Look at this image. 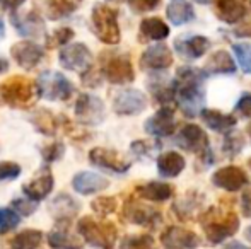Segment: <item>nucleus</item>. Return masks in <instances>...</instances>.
<instances>
[{
	"mask_svg": "<svg viewBox=\"0 0 251 249\" xmlns=\"http://www.w3.org/2000/svg\"><path fill=\"white\" fill-rule=\"evenodd\" d=\"M205 77H207L205 70L193 68V67H179L176 72V99L181 111L188 118L197 116L203 111L201 108L205 104Z\"/></svg>",
	"mask_w": 251,
	"mask_h": 249,
	"instance_id": "f257e3e1",
	"label": "nucleus"
},
{
	"mask_svg": "<svg viewBox=\"0 0 251 249\" xmlns=\"http://www.w3.org/2000/svg\"><path fill=\"white\" fill-rule=\"evenodd\" d=\"M75 118L80 125H100L106 118L104 103L94 94H80L75 103Z\"/></svg>",
	"mask_w": 251,
	"mask_h": 249,
	"instance_id": "9b49d317",
	"label": "nucleus"
},
{
	"mask_svg": "<svg viewBox=\"0 0 251 249\" xmlns=\"http://www.w3.org/2000/svg\"><path fill=\"white\" fill-rule=\"evenodd\" d=\"M250 7H251V0H250Z\"/></svg>",
	"mask_w": 251,
	"mask_h": 249,
	"instance_id": "bf43d9fd",
	"label": "nucleus"
},
{
	"mask_svg": "<svg viewBox=\"0 0 251 249\" xmlns=\"http://www.w3.org/2000/svg\"><path fill=\"white\" fill-rule=\"evenodd\" d=\"M245 237H246V241H248V243L251 244V226L245 230Z\"/></svg>",
	"mask_w": 251,
	"mask_h": 249,
	"instance_id": "5fc2aeb1",
	"label": "nucleus"
},
{
	"mask_svg": "<svg viewBox=\"0 0 251 249\" xmlns=\"http://www.w3.org/2000/svg\"><path fill=\"white\" fill-rule=\"evenodd\" d=\"M72 186L80 195H94V193H100L108 188L109 181L104 176H101V174L82 171V173H77L74 176Z\"/></svg>",
	"mask_w": 251,
	"mask_h": 249,
	"instance_id": "5701e85b",
	"label": "nucleus"
},
{
	"mask_svg": "<svg viewBox=\"0 0 251 249\" xmlns=\"http://www.w3.org/2000/svg\"><path fill=\"white\" fill-rule=\"evenodd\" d=\"M176 130L175 111L171 106H162L146 121V132L152 136H169Z\"/></svg>",
	"mask_w": 251,
	"mask_h": 249,
	"instance_id": "a211bd4d",
	"label": "nucleus"
},
{
	"mask_svg": "<svg viewBox=\"0 0 251 249\" xmlns=\"http://www.w3.org/2000/svg\"><path fill=\"white\" fill-rule=\"evenodd\" d=\"M250 0H217L215 16L226 24H236L248 14Z\"/></svg>",
	"mask_w": 251,
	"mask_h": 249,
	"instance_id": "412c9836",
	"label": "nucleus"
},
{
	"mask_svg": "<svg viewBox=\"0 0 251 249\" xmlns=\"http://www.w3.org/2000/svg\"><path fill=\"white\" fill-rule=\"evenodd\" d=\"M21 174V166L16 162H0V181H10L16 180L17 176Z\"/></svg>",
	"mask_w": 251,
	"mask_h": 249,
	"instance_id": "37998d69",
	"label": "nucleus"
},
{
	"mask_svg": "<svg viewBox=\"0 0 251 249\" xmlns=\"http://www.w3.org/2000/svg\"><path fill=\"white\" fill-rule=\"evenodd\" d=\"M175 48L181 57L188 60H199L210 48V41L205 36H179L175 40Z\"/></svg>",
	"mask_w": 251,
	"mask_h": 249,
	"instance_id": "4be33fe9",
	"label": "nucleus"
},
{
	"mask_svg": "<svg viewBox=\"0 0 251 249\" xmlns=\"http://www.w3.org/2000/svg\"><path fill=\"white\" fill-rule=\"evenodd\" d=\"M147 108V97L139 89L120 91L113 99V110L122 116H135Z\"/></svg>",
	"mask_w": 251,
	"mask_h": 249,
	"instance_id": "f8f14e48",
	"label": "nucleus"
},
{
	"mask_svg": "<svg viewBox=\"0 0 251 249\" xmlns=\"http://www.w3.org/2000/svg\"><path fill=\"white\" fill-rule=\"evenodd\" d=\"M236 111H238L239 116L251 120V94L250 92H245L239 97V101L236 103Z\"/></svg>",
	"mask_w": 251,
	"mask_h": 249,
	"instance_id": "49530a36",
	"label": "nucleus"
},
{
	"mask_svg": "<svg viewBox=\"0 0 251 249\" xmlns=\"http://www.w3.org/2000/svg\"><path fill=\"white\" fill-rule=\"evenodd\" d=\"M241 206H243V213H245L246 217H251V188L243 195Z\"/></svg>",
	"mask_w": 251,
	"mask_h": 249,
	"instance_id": "8fccbe9b",
	"label": "nucleus"
},
{
	"mask_svg": "<svg viewBox=\"0 0 251 249\" xmlns=\"http://www.w3.org/2000/svg\"><path fill=\"white\" fill-rule=\"evenodd\" d=\"M116 206H118V203H116L115 196H100V198H96L91 203V208L100 217H106L109 213H113L116 210Z\"/></svg>",
	"mask_w": 251,
	"mask_h": 249,
	"instance_id": "58836bf2",
	"label": "nucleus"
},
{
	"mask_svg": "<svg viewBox=\"0 0 251 249\" xmlns=\"http://www.w3.org/2000/svg\"><path fill=\"white\" fill-rule=\"evenodd\" d=\"M77 230L89 246L96 249H115L116 239H118V230H116L115 224L106 222V220H96L89 215L79 220Z\"/></svg>",
	"mask_w": 251,
	"mask_h": 249,
	"instance_id": "7ed1b4c3",
	"label": "nucleus"
},
{
	"mask_svg": "<svg viewBox=\"0 0 251 249\" xmlns=\"http://www.w3.org/2000/svg\"><path fill=\"white\" fill-rule=\"evenodd\" d=\"M181 149H185L186 152H193L200 157V160L207 166H210L214 162V157H212L210 150V142H208V136L199 125H185L181 128V132L178 133V138H176Z\"/></svg>",
	"mask_w": 251,
	"mask_h": 249,
	"instance_id": "423d86ee",
	"label": "nucleus"
},
{
	"mask_svg": "<svg viewBox=\"0 0 251 249\" xmlns=\"http://www.w3.org/2000/svg\"><path fill=\"white\" fill-rule=\"evenodd\" d=\"M200 226L210 244H221L232 237L239 229V217L232 210H224L219 206L208 208L200 217Z\"/></svg>",
	"mask_w": 251,
	"mask_h": 249,
	"instance_id": "f03ea898",
	"label": "nucleus"
},
{
	"mask_svg": "<svg viewBox=\"0 0 251 249\" xmlns=\"http://www.w3.org/2000/svg\"><path fill=\"white\" fill-rule=\"evenodd\" d=\"M248 166H250V167H251V159H250V160H248Z\"/></svg>",
	"mask_w": 251,
	"mask_h": 249,
	"instance_id": "13d9d810",
	"label": "nucleus"
},
{
	"mask_svg": "<svg viewBox=\"0 0 251 249\" xmlns=\"http://www.w3.org/2000/svg\"><path fill=\"white\" fill-rule=\"evenodd\" d=\"M123 219L133 226L147 227V229H155L161 224L162 215L154 206H149L137 200H128L123 205Z\"/></svg>",
	"mask_w": 251,
	"mask_h": 249,
	"instance_id": "1a4fd4ad",
	"label": "nucleus"
},
{
	"mask_svg": "<svg viewBox=\"0 0 251 249\" xmlns=\"http://www.w3.org/2000/svg\"><path fill=\"white\" fill-rule=\"evenodd\" d=\"M38 96L36 82L23 75H12L0 86V97L10 108L24 110L34 103Z\"/></svg>",
	"mask_w": 251,
	"mask_h": 249,
	"instance_id": "20e7f679",
	"label": "nucleus"
},
{
	"mask_svg": "<svg viewBox=\"0 0 251 249\" xmlns=\"http://www.w3.org/2000/svg\"><path fill=\"white\" fill-rule=\"evenodd\" d=\"M10 55H12L14 62L19 67L31 70L43 62L45 50H43V46H40V45L34 43V41L23 40L10 48Z\"/></svg>",
	"mask_w": 251,
	"mask_h": 249,
	"instance_id": "4468645a",
	"label": "nucleus"
},
{
	"mask_svg": "<svg viewBox=\"0 0 251 249\" xmlns=\"http://www.w3.org/2000/svg\"><path fill=\"white\" fill-rule=\"evenodd\" d=\"M26 0H0V7H3L9 12H16Z\"/></svg>",
	"mask_w": 251,
	"mask_h": 249,
	"instance_id": "09e8293b",
	"label": "nucleus"
},
{
	"mask_svg": "<svg viewBox=\"0 0 251 249\" xmlns=\"http://www.w3.org/2000/svg\"><path fill=\"white\" fill-rule=\"evenodd\" d=\"M185 157L179 152L169 150L157 157V171L162 178H176L185 171Z\"/></svg>",
	"mask_w": 251,
	"mask_h": 249,
	"instance_id": "393cba45",
	"label": "nucleus"
},
{
	"mask_svg": "<svg viewBox=\"0 0 251 249\" xmlns=\"http://www.w3.org/2000/svg\"><path fill=\"white\" fill-rule=\"evenodd\" d=\"M232 51H234L239 68L245 73H251V43H234Z\"/></svg>",
	"mask_w": 251,
	"mask_h": 249,
	"instance_id": "e433bc0d",
	"label": "nucleus"
},
{
	"mask_svg": "<svg viewBox=\"0 0 251 249\" xmlns=\"http://www.w3.org/2000/svg\"><path fill=\"white\" fill-rule=\"evenodd\" d=\"M245 147V138H243L241 133L238 132H229L227 135L224 136V143H222V150L227 154L229 157H234L238 156L239 152L243 150Z\"/></svg>",
	"mask_w": 251,
	"mask_h": 249,
	"instance_id": "4c0bfd02",
	"label": "nucleus"
},
{
	"mask_svg": "<svg viewBox=\"0 0 251 249\" xmlns=\"http://www.w3.org/2000/svg\"><path fill=\"white\" fill-rule=\"evenodd\" d=\"M38 96L47 101H67L74 92V86L63 73L47 70L36 80Z\"/></svg>",
	"mask_w": 251,
	"mask_h": 249,
	"instance_id": "0eeeda50",
	"label": "nucleus"
},
{
	"mask_svg": "<svg viewBox=\"0 0 251 249\" xmlns=\"http://www.w3.org/2000/svg\"><path fill=\"white\" fill-rule=\"evenodd\" d=\"M199 206H200V202H197L195 195H193L192 198H188V196H186V198H181L175 206H173V210H176L179 219H190V215H193V212H195Z\"/></svg>",
	"mask_w": 251,
	"mask_h": 249,
	"instance_id": "a19ab883",
	"label": "nucleus"
},
{
	"mask_svg": "<svg viewBox=\"0 0 251 249\" xmlns=\"http://www.w3.org/2000/svg\"><path fill=\"white\" fill-rule=\"evenodd\" d=\"M246 130H248V133H250V138H251V123L248 125V128H246Z\"/></svg>",
	"mask_w": 251,
	"mask_h": 249,
	"instance_id": "4d7b16f0",
	"label": "nucleus"
},
{
	"mask_svg": "<svg viewBox=\"0 0 251 249\" xmlns=\"http://www.w3.org/2000/svg\"><path fill=\"white\" fill-rule=\"evenodd\" d=\"M82 2L84 0H45L43 9L48 19L60 21L63 17L72 16Z\"/></svg>",
	"mask_w": 251,
	"mask_h": 249,
	"instance_id": "7c9ffc66",
	"label": "nucleus"
},
{
	"mask_svg": "<svg viewBox=\"0 0 251 249\" xmlns=\"http://www.w3.org/2000/svg\"><path fill=\"white\" fill-rule=\"evenodd\" d=\"M5 36V24H3V21H2V17H0V40Z\"/></svg>",
	"mask_w": 251,
	"mask_h": 249,
	"instance_id": "864d4df0",
	"label": "nucleus"
},
{
	"mask_svg": "<svg viewBox=\"0 0 251 249\" xmlns=\"http://www.w3.org/2000/svg\"><path fill=\"white\" fill-rule=\"evenodd\" d=\"M132 150H133V154H137L139 157H144V156H149L152 152V145H149L147 142H144V140H140V142L132 143Z\"/></svg>",
	"mask_w": 251,
	"mask_h": 249,
	"instance_id": "de8ad7c7",
	"label": "nucleus"
},
{
	"mask_svg": "<svg viewBox=\"0 0 251 249\" xmlns=\"http://www.w3.org/2000/svg\"><path fill=\"white\" fill-rule=\"evenodd\" d=\"M72 38H74V29H72V27H60V29H56L51 36H48L47 46L48 48L65 46V45L69 43Z\"/></svg>",
	"mask_w": 251,
	"mask_h": 249,
	"instance_id": "ea45409f",
	"label": "nucleus"
},
{
	"mask_svg": "<svg viewBox=\"0 0 251 249\" xmlns=\"http://www.w3.org/2000/svg\"><path fill=\"white\" fill-rule=\"evenodd\" d=\"M166 16L171 24L181 26L195 19V10L188 0H171L166 7Z\"/></svg>",
	"mask_w": 251,
	"mask_h": 249,
	"instance_id": "cd10ccee",
	"label": "nucleus"
},
{
	"mask_svg": "<svg viewBox=\"0 0 251 249\" xmlns=\"http://www.w3.org/2000/svg\"><path fill=\"white\" fill-rule=\"evenodd\" d=\"M91 24L98 40L106 45H118L122 33L118 26V12L106 3H96L91 12Z\"/></svg>",
	"mask_w": 251,
	"mask_h": 249,
	"instance_id": "39448f33",
	"label": "nucleus"
},
{
	"mask_svg": "<svg viewBox=\"0 0 251 249\" xmlns=\"http://www.w3.org/2000/svg\"><path fill=\"white\" fill-rule=\"evenodd\" d=\"M31 123L34 125V128L38 130L43 135H55L56 130H58V118L51 113V111L45 110V108H38L33 114H31Z\"/></svg>",
	"mask_w": 251,
	"mask_h": 249,
	"instance_id": "2f4dec72",
	"label": "nucleus"
},
{
	"mask_svg": "<svg viewBox=\"0 0 251 249\" xmlns=\"http://www.w3.org/2000/svg\"><path fill=\"white\" fill-rule=\"evenodd\" d=\"M55 180H53V174L50 169H41L40 174H36V178L29 181L27 184L23 186V193L26 195V198H29L31 202H41L51 193Z\"/></svg>",
	"mask_w": 251,
	"mask_h": 249,
	"instance_id": "aec40b11",
	"label": "nucleus"
},
{
	"mask_svg": "<svg viewBox=\"0 0 251 249\" xmlns=\"http://www.w3.org/2000/svg\"><path fill=\"white\" fill-rule=\"evenodd\" d=\"M161 244L164 249H197L201 241L193 230L171 226L161 234Z\"/></svg>",
	"mask_w": 251,
	"mask_h": 249,
	"instance_id": "ddd939ff",
	"label": "nucleus"
},
{
	"mask_svg": "<svg viewBox=\"0 0 251 249\" xmlns=\"http://www.w3.org/2000/svg\"><path fill=\"white\" fill-rule=\"evenodd\" d=\"M205 72L210 75H226V73H234L236 72V62L232 57L224 50H219L208 57L205 62Z\"/></svg>",
	"mask_w": 251,
	"mask_h": 249,
	"instance_id": "c85d7f7f",
	"label": "nucleus"
},
{
	"mask_svg": "<svg viewBox=\"0 0 251 249\" xmlns=\"http://www.w3.org/2000/svg\"><path fill=\"white\" fill-rule=\"evenodd\" d=\"M14 27L19 33V36L26 38V40H34V38L45 36V21L41 16L34 10H29L24 16H19L17 12H12L10 16Z\"/></svg>",
	"mask_w": 251,
	"mask_h": 249,
	"instance_id": "f3484780",
	"label": "nucleus"
},
{
	"mask_svg": "<svg viewBox=\"0 0 251 249\" xmlns=\"http://www.w3.org/2000/svg\"><path fill=\"white\" fill-rule=\"evenodd\" d=\"M222 249H250V248H246L245 244H241V243H238V241H232V243H227Z\"/></svg>",
	"mask_w": 251,
	"mask_h": 249,
	"instance_id": "3c124183",
	"label": "nucleus"
},
{
	"mask_svg": "<svg viewBox=\"0 0 251 249\" xmlns=\"http://www.w3.org/2000/svg\"><path fill=\"white\" fill-rule=\"evenodd\" d=\"M21 222V215L10 206L0 208V234H7L14 230Z\"/></svg>",
	"mask_w": 251,
	"mask_h": 249,
	"instance_id": "c9c22d12",
	"label": "nucleus"
},
{
	"mask_svg": "<svg viewBox=\"0 0 251 249\" xmlns=\"http://www.w3.org/2000/svg\"><path fill=\"white\" fill-rule=\"evenodd\" d=\"M12 208L16 210L19 215L27 217V215H31L34 210H36V202H31L29 198H26V200L17 198V200H14V202H12Z\"/></svg>",
	"mask_w": 251,
	"mask_h": 249,
	"instance_id": "a18cd8bd",
	"label": "nucleus"
},
{
	"mask_svg": "<svg viewBox=\"0 0 251 249\" xmlns=\"http://www.w3.org/2000/svg\"><path fill=\"white\" fill-rule=\"evenodd\" d=\"M79 210H80V203L75 202L70 195H65V193H60L50 205V212L53 219L58 224L70 222L79 213Z\"/></svg>",
	"mask_w": 251,
	"mask_h": 249,
	"instance_id": "b1692460",
	"label": "nucleus"
},
{
	"mask_svg": "<svg viewBox=\"0 0 251 249\" xmlns=\"http://www.w3.org/2000/svg\"><path fill=\"white\" fill-rule=\"evenodd\" d=\"M161 0H128L130 9L135 14H144V12H151V10L157 9Z\"/></svg>",
	"mask_w": 251,
	"mask_h": 249,
	"instance_id": "c03bdc74",
	"label": "nucleus"
},
{
	"mask_svg": "<svg viewBox=\"0 0 251 249\" xmlns=\"http://www.w3.org/2000/svg\"><path fill=\"white\" fill-rule=\"evenodd\" d=\"M43 241V232L36 229H26L12 237L10 249H38Z\"/></svg>",
	"mask_w": 251,
	"mask_h": 249,
	"instance_id": "72a5a7b5",
	"label": "nucleus"
},
{
	"mask_svg": "<svg viewBox=\"0 0 251 249\" xmlns=\"http://www.w3.org/2000/svg\"><path fill=\"white\" fill-rule=\"evenodd\" d=\"M63 154H65V147H63L62 142H53L41 150V156H43V160L47 164H51V162H55V160H58Z\"/></svg>",
	"mask_w": 251,
	"mask_h": 249,
	"instance_id": "79ce46f5",
	"label": "nucleus"
},
{
	"mask_svg": "<svg viewBox=\"0 0 251 249\" xmlns=\"http://www.w3.org/2000/svg\"><path fill=\"white\" fill-rule=\"evenodd\" d=\"M48 244L51 249H82L79 237H75L74 234H70V230L67 229H55L48 234Z\"/></svg>",
	"mask_w": 251,
	"mask_h": 249,
	"instance_id": "473e14b6",
	"label": "nucleus"
},
{
	"mask_svg": "<svg viewBox=\"0 0 251 249\" xmlns=\"http://www.w3.org/2000/svg\"><path fill=\"white\" fill-rule=\"evenodd\" d=\"M173 65V53L166 45H152L140 55L144 70H164Z\"/></svg>",
	"mask_w": 251,
	"mask_h": 249,
	"instance_id": "6ab92c4d",
	"label": "nucleus"
},
{
	"mask_svg": "<svg viewBox=\"0 0 251 249\" xmlns=\"http://www.w3.org/2000/svg\"><path fill=\"white\" fill-rule=\"evenodd\" d=\"M58 60L63 68L80 72V75L93 68V53L84 43H74L63 46L60 50Z\"/></svg>",
	"mask_w": 251,
	"mask_h": 249,
	"instance_id": "9d476101",
	"label": "nucleus"
},
{
	"mask_svg": "<svg viewBox=\"0 0 251 249\" xmlns=\"http://www.w3.org/2000/svg\"><path fill=\"white\" fill-rule=\"evenodd\" d=\"M195 2H199V3H207L208 0H195Z\"/></svg>",
	"mask_w": 251,
	"mask_h": 249,
	"instance_id": "6e6d98bb",
	"label": "nucleus"
},
{
	"mask_svg": "<svg viewBox=\"0 0 251 249\" xmlns=\"http://www.w3.org/2000/svg\"><path fill=\"white\" fill-rule=\"evenodd\" d=\"M89 160L91 164L101 167L104 171L109 173H116V174H123L130 169V162L125 160L120 156L116 150L113 149H104V147H96L89 152Z\"/></svg>",
	"mask_w": 251,
	"mask_h": 249,
	"instance_id": "2eb2a0df",
	"label": "nucleus"
},
{
	"mask_svg": "<svg viewBox=\"0 0 251 249\" xmlns=\"http://www.w3.org/2000/svg\"><path fill=\"white\" fill-rule=\"evenodd\" d=\"M169 36V27L159 17H147L140 23L139 29V41H161Z\"/></svg>",
	"mask_w": 251,
	"mask_h": 249,
	"instance_id": "a878e982",
	"label": "nucleus"
},
{
	"mask_svg": "<svg viewBox=\"0 0 251 249\" xmlns=\"http://www.w3.org/2000/svg\"><path fill=\"white\" fill-rule=\"evenodd\" d=\"M102 77L109 84H115V86L132 82L135 79V72H133L128 55L115 53L102 57Z\"/></svg>",
	"mask_w": 251,
	"mask_h": 249,
	"instance_id": "6e6552de",
	"label": "nucleus"
},
{
	"mask_svg": "<svg viewBox=\"0 0 251 249\" xmlns=\"http://www.w3.org/2000/svg\"><path fill=\"white\" fill-rule=\"evenodd\" d=\"M7 70H9V62L0 58V73H5Z\"/></svg>",
	"mask_w": 251,
	"mask_h": 249,
	"instance_id": "603ef678",
	"label": "nucleus"
},
{
	"mask_svg": "<svg viewBox=\"0 0 251 249\" xmlns=\"http://www.w3.org/2000/svg\"><path fill=\"white\" fill-rule=\"evenodd\" d=\"M200 114L201 120L205 121V125L210 130H214V132L226 133L236 126V116H232V114H226L217 110H208V108H205Z\"/></svg>",
	"mask_w": 251,
	"mask_h": 249,
	"instance_id": "c756f323",
	"label": "nucleus"
},
{
	"mask_svg": "<svg viewBox=\"0 0 251 249\" xmlns=\"http://www.w3.org/2000/svg\"><path fill=\"white\" fill-rule=\"evenodd\" d=\"M120 249H155L154 237L149 234L140 236H126L120 244Z\"/></svg>",
	"mask_w": 251,
	"mask_h": 249,
	"instance_id": "f704fd0d",
	"label": "nucleus"
},
{
	"mask_svg": "<svg viewBox=\"0 0 251 249\" xmlns=\"http://www.w3.org/2000/svg\"><path fill=\"white\" fill-rule=\"evenodd\" d=\"M212 183L217 188L226 189V191H239L250 184V178L245 173V169L238 166H226L221 167L212 176Z\"/></svg>",
	"mask_w": 251,
	"mask_h": 249,
	"instance_id": "dca6fc26",
	"label": "nucleus"
},
{
	"mask_svg": "<svg viewBox=\"0 0 251 249\" xmlns=\"http://www.w3.org/2000/svg\"><path fill=\"white\" fill-rule=\"evenodd\" d=\"M137 195L139 198L147 200V202H166L175 195V188L168 183H161V181H151L142 186L137 188Z\"/></svg>",
	"mask_w": 251,
	"mask_h": 249,
	"instance_id": "bb28decb",
	"label": "nucleus"
}]
</instances>
